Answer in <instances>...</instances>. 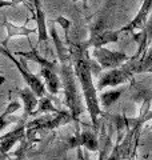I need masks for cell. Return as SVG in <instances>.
<instances>
[{
    "instance_id": "cell-25",
    "label": "cell",
    "mask_w": 152,
    "mask_h": 160,
    "mask_svg": "<svg viewBox=\"0 0 152 160\" xmlns=\"http://www.w3.org/2000/svg\"><path fill=\"white\" fill-rule=\"evenodd\" d=\"M151 73H152V69H151Z\"/></svg>"
},
{
    "instance_id": "cell-6",
    "label": "cell",
    "mask_w": 152,
    "mask_h": 160,
    "mask_svg": "<svg viewBox=\"0 0 152 160\" xmlns=\"http://www.w3.org/2000/svg\"><path fill=\"white\" fill-rule=\"evenodd\" d=\"M132 78H134V73L125 66H121L120 68L108 69L107 72L101 73L98 78V83L95 86L98 91H103L105 87H118L120 84L129 83Z\"/></svg>"
},
{
    "instance_id": "cell-12",
    "label": "cell",
    "mask_w": 152,
    "mask_h": 160,
    "mask_svg": "<svg viewBox=\"0 0 152 160\" xmlns=\"http://www.w3.org/2000/svg\"><path fill=\"white\" fill-rule=\"evenodd\" d=\"M19 96H20V99H22L23 103H24L23 119L25 120L27 118L31 116L35 111H36V107H38V103H39V98L35 95V92L29 87H24L22 89H19Z\"/></svg>"
},
{
    "instance_id": "cell-17",
    "label": "cell",
    "mask_w": 152,
    "mask_h": 160,
    "mask_svg": "<svg viewBox=\"0 0 152 160\" xmlns=\"http://www.w3.org/2000/svg\"><path fill=\"white\" fill-rule=\"evenodd\" d=\"M51 36H52L55 47H56V52H58V56H59V62L63 63V62H65V60H69L68 48H65V47L63 46V43L60 42L59 35H58V32H56V28H55L53 26L51 27Z\"/></svg>"
},
{
    "instance_id": "cell-18",
    "label": "cell",
    "mask_w": 152,
    "mask_h": 160,
    "mask_svg": "<svg viewBox=\"0 0 152 160\" xmlns=\"http://www.w3.org/2000/svg\"><path fill=\"white\" fill-rule=\"evenodd\" d=\"M36 112L39 113H43V112H52V113H56L59 112V109L53 106V102L47 96H43L39 99V103H38V107H36Z\"/></svg>"
},
{
    "instance_id": "cell-10",
    "label": "cell",
    "mask_w": 152,
    "mask_h": 160,
    "mask_svg": "<svg viewBox=\"0 0 152 160\" xmlns=\"http://www.w3.org/2000/svg\"><path fill=\"white\" fill-rule=\"evenodd\" d=\"M121 33V29H108L101 33H98L95 36H89L87 46L92 47V48H99V47H104L105 44L109 43H118L119 42V36Z\"/></svg>"
},
{
    "instance_id": "cell-24",
    "label": "cell",
    "mask_w": 152,
    "mask_h": 160,
    "mask_svg": "<svg viewBox=\"0 0 152 160\" xmlns=\"http://www.w3.org/2000/svg\"><path fill=\"white\" fill-rule=\"evenodd\" d=\"M82 2H87V0H82Z\"/></svg>"
},
{
    "instance_id": "cell-20",
    "label": "cell",
    "mask_w": 152,
    "mask_h": 160,
    "mask_svg": "<svg viewBox=\"0 0 152 160\" xmlns=\"http://www.w3.org/2000/svg\"><path fill=\"white\" fill-rule=\"evenodd\" d=\"M151 119H152V109L147 112L143 118H139V119H138V123H139V124H144V123H147V122H148V120H151Z\"/></svg>"
},
{
    "instance_id": "cell-13",
    "label": "cell",
    "mask_w": 152,
    "mask_h": 160,
    "mask_svg": "<svg viewBox=\"0 0 152 160\" xmlns=\"http://www.w3.org/2000/svg\"><path fill=\"white\" fill-rule=\"evenodd\" d=\"M3 24H4V27H6V29H7V36L2 42V44L4 47H7L8 42L15 36H29V35H32V33H38L36 28H28V27H24V26H16V24L8 22L7 19L3 22Z\"/></svg>"
},
{
    "instance_id": "cell-14",
    "label": "cell",
    "mask_w": 152,
    "mask_h": 160,
    "mask_svg": "<svg viewBox=\"0 0 152 160\" xmlns=\"http://www.w3.org/2000/svg\"><path fill=\"white\" fill-rule=\"evenodd\" d=\"M40 75L43 76L45 82V88L49 91L51 95H56L59 92L60 87H62V82H60V76L58 75L56 69L51 68H40Z\"/></svg>"
},
{
    "instance_id": "cell-11",
    "label": "cell",
    "mask_w": 152,
    "mask_h": 160,
    "mask_svg": "<svg viewBox=\"0 0 152 160\" xmlns=\"http://www.w3.org/2000/svg\"><path fill=\"white\" fill-rule=\"evenodd\" d=\"M75 146H82L92 152L99 151V142H98V135L96 131H83L82 133L76 135L71 140V147Z\"/></svg>"
},
{
    "instance_id": "cell-15",
    "label": "cell",
    "mask_w": 152,
    "mask_h": 160,
    "mask_svg": "<svg viewBox=\"0 0 152 160\" xmlns=\"http://www.w3.org/2000/svg\"><path fill=\"white\" fill-rule=\"evenodd\" d=\"M16 56L23 58L24 60H32V62L39 64L40 68H51V69H56L58 68V63L56 62H52V60L42 56L36 48H32L29 52H20V51H18Z\"/></svg>"
},
{
    "instance_id": "cell-7",
    "label": "cell",
    "mask_w": 152,
    "mask_h": 160,
    "mask_svg": "<svg viewBox=\"0 0 152 160\" xmlns=\"http://www.w3.org/2000/svg\"><path fill=\"white\" fill-rule=\"evenodd\" d=\"M151 12H152V0H144L140 9H139V12L136 13V16L131 20L125 27L120 28L121 32L140 31V29L145 26V23H147V20H148Z\"/></svg>"
},
{
    "instance_id": "cell-5",
    "label": "cell",
    "mask_w": 152,
    "mask_h": 160,
    "mask_svg": "<svg viewBox=\"0 0 152 160\" xmlns=\"http://www.w3.org/2000/svg\"><path fill=\"white\" fill-rule=\"evenodd\" d=\"M92 58L98 62L100 68L103 69H115V68H120L121 66L128 62L131 59L128 55L120 51H111L104 47H99V48H94L92 52Z\"/></svg>"
},
{
    "instance_id": "cell-3",
    "label": "cell",
    "mask_w": 152,
    "mask_h": 160,
    "mask_svg": "<svg viewBox=\"0 0 152 160\" xmlns=\"http://www.w3.org/2000/svg\"><path fill=\"white\" fill-rule=\"evenodd\" d=\"M0 53L4 55V56H7V58L15 64V67L18 68V71L20 72V75H22L23 80L25 82V84H27V87L31 88L38 98H43V96H45V95H47V88H45V84L39 79V76L33 75L31 71H29L28 67H25L24 59L22 60V62H20V60H18L11 52L8 51V48L4 47L2 43H0Z\"/></svg>"
},
{
    "instance_id": "cell-9",
    "label": "cell",
    "mask_w": 152,
    "mask_h": 160,
    "mask_svg": "<svg viewBox=\"0 0 152 160\" xmlns=\"http://www.w3.org/2000/svg\"><path fill=\"white\" fill-rule=\"evenodd\" d=\"M33 4V16L36 22V31L39 43H48V29H47V19H45V12L43 11L42 0H32Z\"/></svg>"
},
{
    "instance_id": "cell-1",
    "label": "cell",
    "mask_w": 152,
    "mask_h": 160,
    "mask_svg": "<svg viewBox=\"0 0 152 160\" xmlns=\"http://www.w3.org/2000/svg\"><path fill=\"white\" fill-rule=\"evenodd\" d=\"M87 43H69L68 53L72 63L73 73L83 93L85 108L89 113L94 131L98 129V119L101 115V106L99 102L98 89L94 83V62L91 59Z\"/></svg>"
},
{
    "instance_id": "cell-2",
    "label": "cell",
    "mask_w": 152,
    "mask_h": 160,
    "mask_svg": "<svg viewBox=\"0 0 152 160\" xmlns=\"http://www.w3.org/2000/svg\"><path fill=\"white\" fill-rule=\"evenodd\" d=\"M59 68L60 82H62V88L64 91V104L67 106L72 120L78 123L80 120V116L85 112L87 108L84 104V99L82 98L80 87L78 86V79L73 73L71 59L60 63Z\"/></svg>"
},
{
    "instance_id": "cell-23",
    "label": "cell",
    "mask_w": 152,
    "mask_h": 160,
    "mask_svg": "<svg viewBox=\"0 0 152 160\" xmlns=\"http://www.w3.org/2000/svg\"><path fill=\"white\" fill-rule=\"evenodd\" d=\"M18 2H24V3H27L28 0H18Z\"/></svg>"
},
{
    "instance_id": "cell-16",
    "label": "cell",
    "mask_w": 152,
    "mask_h": 160,
    "mask_svg": "<svg viewBox=\"0 0 152 160\" xmlns=\"http://www.w3.org/2000/svg\"><path fill=\"white\" fill-rule=\"evenodd\" d=\"M124 89H115V91H107L99 95V102L100 106H103L104 108H108L111 106H114L116 102H119V99L123 96Z\"/></svg>"
},
{
    "instance_id": "cell-22",
    "label": "cell",
    "mask_w": 152,
    "mask_h": 160,
    "mask_svg": "<svg viewBox=\"0 0 152 160\" xmlns=\"http://www.w3.org/2000/svg\"><path fill=\"white\" fill-rule=\"evenodd\" d=\"M4 83H6V76L0 73V86H2V84H4Z\"/></svg>"
},
{
    "instance_id": "cell-4",
    "label": "cell",
    "mask_w": 152,
    "mask_h": 160,
    "mask_svg": "<svg viewBox=\"0 0 152 160\" xmlns=\"http://www.w3.org/2000/svg\"><path fill=\"white\" fill-rule=\"evenodd\" d=\"M69 122H72L69 111H59L53 116H43L25 123V133H33L38 131H49L55 129L60 126H64Z\"/></svg>"
},
{
    "instance_id": "cell-19",
    "label": "cell",
    "mask_w": 152,
    "mask_h": 160,
    "mask_svg": "<svg viewBox=\"0 0 152 160\" xmlns=\"http://www.w3.org/2000/svg\"><path fill=\"white\" fill-rule=\"evenodd\" d=\"M6 116H7L6 112H4L3 115H0V132H2L3 129H6L9 124L12 123V119H7Z\"/></svg>"
},
{
    "instance_id": "cell-8",
    "label": "cell",
    "mask_w": 152,
    "mask_h": 160,
    "mask_svg": "<svg viewBox=\"0 0 152 160\" xmlns=\"http://www.w3.org/2000/svg\"><path fill=\"white\" fill-rule=\"evenodd\" d=\"M24 135H25V123L23 119V122L13 131L8 132L7 135L0 138V155H7L15 144L24 138Z\"/></svg>"
},
{
    "instance_id": "cell-21",
    "label": "cell",
    "mask_w": 152,
    "mask_h": 160,
    "mask_svg": "<svg viewBox=\"0 0 152 160\" xmlns=\"http://www.w3.org/2000/svg\"><path fill=\"white\" fill-rule=\"evenodd\" d=\"M18 0H13V2H6V0H0V8L4 7H13L15 4H18Z\"/></svg>"
}]
</instances>
